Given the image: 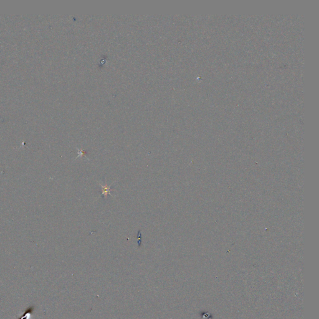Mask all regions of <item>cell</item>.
Listing matches in <instances>:
<instances>
[{
	"label": "cell",
	"instance_id": "6da1fadb",
	"mask_svg": "<svg viewBox=\"0 0 319 319\" xmlns=\"http://www.w3.org/2000/svg\"><path fill=\"white\" fill-rule=\"evenodd\" d=\"M36 309L34 305H31L28 307L24 312L19 316L17 319H33L34 312Z\"/></svg>",
	"mask_w": 319,
	"mask_h": 319
},
{
	"label": "cell",
	"instance_id": "7a4b0ae2",
	"mask_svg": "<svg viewBox=\"0 0 319 319\" xmlns=\"http://www.w3.org/2000/svg\"><path fill=\"white\" fill-rule=\"evenodd\" d=\"M112 185H111L110 186H103L101 184H100V186H101V188H102V193L100 194V196H104L105 198H107V194H110L111 196H114L112 194H111V186Z\"/></svg>",
	"mask_w": 319,
	"mask_h": 319
},
{
	"label": "cell",
	"instance_id": "3957f363",
	"mask_svg": "<svg viewBox=\"0 0 319 319\" xmlns=\"http://www.w3.org/2000/svg\"><path fill=\"white\" fill-rule=\"evenodd\" d=\"M77 150H78V151H79V152H78L79 155H78V157H77V158H79V157H84V156H85V154L87 153V151H85V150H79V149H77Z\"/></svg>",
	"mask_w": 319,
	"mask_h": 319
}]
</instances>
